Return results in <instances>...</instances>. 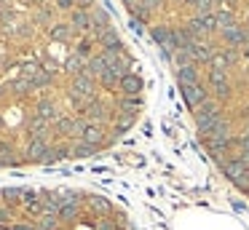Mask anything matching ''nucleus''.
<instances>
[{
    "label": "nucleus",
    "instance_id": "nucleus-3",
    "mask_svg": "<svg viewBox=\"0 0 249 230\" xmlns=\"http://www.w3.org/2000/svg\"><path fill=\"white\" fill-rule=\"evenodd\" d=\"M150 35H153V40L161 46V51H163V56H172L174 53V40H172V27L169 24H156L150 30Z\"/></svg>",
    "mask_w": 249,
    "mask_h": 230
},
{
    "label": "nucleus",
    "instance_id": "nucleus-18",
    "mask_svg": "<svg viewBox=\"0 0 249 230\" xmlns=\"http://www.w3.org/2000/svg\"><path fill=\"white\" fill-rule=\"evenodd\" d=\"M72 32H75V30H72L70 24H54V27L49 30V35H51V40L65 43V40H70V37H72Z\"/></svg>",
    "mask_w": 249,
    "mask_h": 230
},
{
    "label": "nucleus",
    "instance_id": "nucleus-16",
    "mask_svg": "<svg viewBox=\"0 0 249 230\" xmlns=\"http://www.w3.org/2000/svg\"><path fill=\"white\" fill-rule=\"evenodd\" d=\"M118 110L134 115L137 110H142V96H121V99H118Z\"/></svg>",
    "mask_w": 249,
    "mask_h": 230
},
{
    "label": "nucleus",
    "instance_id": "nucleus-13",
    "mask_svg": "<svg viewBox=\"0 0 249 230\" xmlns=\"http://www.w3.org/2000/svg\"><path fill=\"white\" fill-rule=\"evenodd\" d=\"M177 78H179V86H193V83H201L196 64H185V67H177Z\"/></svg>",
    "mask_w": 249,
    "mask_h": 230
},
{
    "label": "nucleus",
    "instance_id": "nucleus-1",
    "mask_svg": "<svg viewBox=\"0 0 249 230\" xmlns=\"http://www.w3.org/2000/svg\"><path fill=\"white\" fill-rule=\"evenodd\" d=\"M86 123H89V121H83V118L59 115L54 126H56V131H59L62 137H78V139H81V134H83V128H86Z\"/></svg>",
    "mask_w": 249,
    "mask_h": 230
},
{
    "label": "nucleus",
    "instance_id": "nucleus-32",
    "mask_svg": "<svg viewBox=\"0 0 249 230\" xmlns=\"http://www.w3.org/2000/svg\"><path fill=\"white\" fill-rule=\"evenodd\" d=\"M214 5H220V8H228V0H214Z\"/></svg>",
    "mask_w": 249,
    "mask_h": 230
},
{
    "label": "nucleus",
    "instance_id": "nucleus-28",
    "mask_svg": "<svg viewBox=\"0 0 249 230\" xmlns=\"http://www.w3.org/2000/svg\"><path fill=\"white\" fill-rule=\"evenodd\" d=\"M91 206L97 209V212H110V203L105 201V198H94V201H91Z\"/></svg>",
    "mask_w": 249,
    "mask_h": 230
},
{
    "label": "nucleus",
    "instance_id": "nucleus-19",
    "mask_svg": "<svg viewBox=\"0 0 249 230\" xmlns=\"http://www.w3.org/2000/svg\"><path fill=\"white\" fill-rule=\"evenodd\" d=\"M27 128H30V134H33V137H43L46 128H49V121H43L40 115H33L27 121Z\"/></svg>",
    "mask_w": 249,
    "mask_h": 230
},
{
    "label": "nucleus",
    "instance_id": "nucleus-15",
    "mask_svg": "<svg viewBox=\"0 0 249 230\" xmlns=\"http://www.w3.org/2000/svg\"><path fill=\"white\" fill-rule=\"evenodd\" d=\"M107 67H110V64H107V59H105V53H97V56H91L86 62V72L91 75V78H99Z\"/></svg>",
    "mask_w": 249,
    "mask_h": 230
},
{
    "label": "nucleus",
    "instance_id": "nucleus-7",
    "mask_svg": "<svg viewBox=\"0 0 249 230\" xmlns=\"http://www.w3.org/2000/svg\"><path fill=\"white\" fill-rule=\"evenodd\" d=\"M35 115H40L43 121H54L56 123V118H59V110H56V102L54 99H40L38 105H35Z\"/></svg>",
    "mask_w": 249,
    "mask_h": 230
},
{
    "label": "nucleus",
    "instance_id": "nucleus-37",
    "mask_svg": "<svg viewBox=\"0 0 249 230\" xmlns=\"http://www.w3.org/2000/svg\"><path fill=\"white\" fill-rule=\"evenodd\" d=\"M0 126H3V121H0Z\"/></svg>",
    "mask_w": 249,
    "mask_h": 230
},
{
    "label": "nucleus",
    "instance_id": "nucleus-31",
    "mask_svg": "<svg viewBox=\"0 0 249 230\" xmlns=\"http://www.w3.org/2000/svg\"><path fill=\"white\" fill-rule=\"evenodd\" d=\"M241 59H247V62H249V46L241 48Z\"/></svg>",
    "mask_w": 249,
    "mask_h": 230
},
{
    "label": "nucleus",
    "instance_id": "nucleus-38",
    "mask_svg": "<svg viewBox=\"0 0 249 230\" xmlns=\"http://www.w3.org/2000/svg\"><path fill=\"white\" fill-rule=\"evenodd\" d=\"M177 3H182V0H177Z\"/></svg>",
    "mask_w": 249,
    "mask_h": 230
},
{
    "label": "nucleus",
    "instance_id": "nucleus-12",
    "mask_svg": "<svg viewBox=\"0 0 249 230\" xmlns=\"http://www.w3.org/2000/svg\"><path fill=\"white\" fill-rule=\"evenodd\" d=\"M83 115L89 118V123H99V121H105V118H107L110 112H107V107H105L99 99H94L91 105H89L86 110H83Z\"/></svg>",
    "mask_w": 249,
    "mask_h": 230
},
{
    "label": "nucleus",
    "instance_id": "nucleus-33",
    "mask_svg": "<svg viewBox=\"0 0 249 230\" xmlns=\"http://www.w3.org/2000/svg\"><path fill=\"white\" fill-rule=\"evenodd\" d=\"M97 230H113V225H107V222H102V225H99V228Z\"/></svg>",
    "mask_w": 249,
    "mask_h": 230
},
{
    "label": "nucleus",
    "instance_id": "nucleus-5",
    "mask_svg": "<svg viewBox=\"0 0 249 230\" xmlns=\"http://www.w3.org/2000/svg\"><path fill=\"white\" fill-rule=\"evenodd\" d=\"M118 88H121V96H140V91H142V78H140L137 72H129V75H124V78H121Z\"/></svg>",
    "mask_w": 249,
    "mask_h": 230
},
{
    "label": "nucleus",
    "instance_id": "nucleus-34",
    "mask_svg": "<svg viewBox=\"0 0 249 230\" xmlns=\"http://www.w3.org/2000/svg\"><path fill=\"white\" fill-rule=\"evenodd\" d=\"M182 3H185V5H196V0H182Z\"/></svg>",
    "mask_w": 249,
    "mask_h": 230
},
{
    "label": "nucleus",
    "instance_id": "nucleus-14",
    "mask_svg": "<svg viewBox=\"0 0 249 230\" xmlns=\"http://www.w3.org/2000/svg\"><path fill=\"white\" fill-rule=\"evenodd\" d=\"M70 27H72V30H91V14H89L86 8L72 11V16H70Z\"/></svg>",
    "mask_w": 249,
    "mask_h": 230
},
{
    "label": "nucleus",
    "instance_id": "nucleus-23",
    "mask_svg": "<svg viewBox=\"0 0 249 230\" xmlns=\"http://www.w3.org/2000/svg\"><path fill=\"white\" fill-rule=\"evenodd\" d=\"M11 91H17V94H27V91H33V86H30L27 78H22V75H19L17 80H11Z\"/></svg>",
    "mask_w": 249,
    "mask_h": 230
},
{
    "label": "nucleus",
    "instance_id": "nucleus-24",
    "mask_svg": "<svg viewBox=\"0 0 249 230\" xmlns=\"http://www.w3.org/2000/svg\"><path fill=\"white\" fill-rule=\"evenodd\" d=\"M150 19H153V11H147L145 5H140V8H134V21H140L142 27H145V24H150Z\"/></svg>",
    "mask_w": 249,
    "mask_h": 230
},
{
    "label": "nucleus",
    "instance_id": "nucleus-10",
    "mask_svg": "<svg viewBox=\"0 0 249 230\" xmlns=\"http://www.w3.org/2000/svg\"><path fill=\"white\" fill-rule=\"evenodd\" d=\"M70 91H78V94H83V96H97L94 94V78L91 75H78V78H72Z\"/></svg>",
    "mask_w": 249,
    "mask_h": 230
},
{
    "label": "nucleus",
    "instance_id": "nucleus-20",
    "mask_svg": "<svg viewBox=\"0 0 249 230\" xmlns=\"http://www.w3.org/2000/svg\"><path fill=\"white\" fill-rule=\"evenodd\" d=\"M75 214H78V201H75V198H67V201H62L59 214H56V217H59V219H72Z\"/></svg>",
    "mask_w": 249,
    "mask_h": 230
},
{
    "label": "nucleus",
    "instance_id": "nucleus-27",
    "mask_svg": "<svg viewBox=\"0 0 249 230\" xmlns=\"http://www.w3.org/2000/svg\"><path fill=\"white\" fill-rule=\"evenodd\" d=\"M142 5H145L147 11H158V8L166 5V0H142Z\"/></svg>",
    "mask_w": 249,
    "mask_h": 230
},
{
    "label": "nucleus",
    "instance_id": "nucleus-21",
    "mask_svg": "<svg viewBox=\"0 0 249 230\" xmlns=\"http://www.w3.org/2000/svg\"><path fill=\"white\" fill-rule=\"evenodd\" d=\"M233 150H236V155H249V131L236 134V139H233Z\"/></svg>",
    "mask_w": 249,
    "mask_h": 230
},
{
    "label": "nucleus",
    "instance_id": "nucleus-25",
    "mask_svg": "<svg viewBox=\"0 0 249 230\" xmlns=\"http://www.w3.org/2000/svg\"><path fill=\"white\" fill-rule=\"evenodd\" d=\"M91 48H94V40H91V37H83V40L78 43L75 53H78V56H89V53H91Z\"/></svg>",
    "mask_w": 249,
    "mask_h": 230
},
{
    "label": "nucleus",
    "instance_id": "nucleus-22",
    "mask_svg": "<svg viewBox=\"0 0 249 230\" xmlns=\"http://www.w3.org/2000/svg\"><path fill=\"white\" fill-rule=\"evenodd\" d=\"M99 83H102L105 86V88H107V91H113V88H118V83H121V75H115L113 72V70H105V72L102 75H99Z\"/></svg>",
    "mask_w": 249,
    "mask_h": 230
},
{
    "label": "nucleus",
    "instance_id": "nucleus-35",
    "mask_svg": "<svg viewBox=\"0 0 249 230\" xmlns=\"http://www.w3.org/2000/svg\"><path fill=\"white\" fill-rule=\"evenodd\" d=\"M14 230H30V228H22V225H19V228H14Z\"/></svg>",
    "mask_w": 249,
    "mask_h": 230
},
{
    "label": "nucleus",
    "instance_id": "nucleus-4",
    "mask_svg": "<svg viewBox=\"0 0 249 230\" xmlns=\"http://www.w3.org/2000/svg\"><path fill=\"white\" fill-rule=\"evenodd\" d=\"M220 166H222V174H225V177H228V179H231V182H236V185H238V182L244 179V174H247V169H244V166H241V160H238L236 155H231V158H228V160H222Z\"/></svg>",
    "mask_w": 249,
    "mask_h": 230
},
{
    "label": "nucleus",
    "instance_id": "nucleus-2",
    "mask_svg": "<svg viewBox=\"0 0 249 230\" xmlns=\"http://www.w3.org/2000/svg\"><path fill=\"white\" fill-rule=\"evenodd\" d=\"M182 88V99L185 105L190 107V110H196V107H201L206 99H209V91H206L204 83H193V86H179Z\"/></svg>",
    "mask_w": 249,
    "mask_h": 230
},
{
    "label": "nucleus",
    "instance_id": "nucleus-30",
    "mask_svg": "<svg viewBox=\"0 0 249 230\" xmlns=\"http://www.w3.org/2000/svg\"><path fill=\"white\" fill-rule=\"evenodd\" d=\"M124 3L129 5L131 11H134V8H140V5H142V0H124Z\"/></svg>",
    "mask_w": 249,
    "mask_h": 230
},
{
    "label": "nucleus",
    "instance_id": "nucleus-17",
    "mask_svg": "<svg viewBox=\"0 0 249 230\" xmlns=\"http://www.w3.org/2000/svg\"><path fill=\"white\" fill-rule=\"evenodd\" d=\"M97 150L99 147H91V144H86V142H81V139H78L75 144H70V158H91Z\"/></svg>",
    "mask_w": 249,
    "mask_h": 230
},
{
    "label": "nucleus",
    "instance_id": "nucleus-36",
    "mask_svg": "<svg viewBox=\"0 0 249 230\" xmlns=\"http://www.w3.org/2000/svg\"><path fill=\"white\" fill-rule=\"evenodd\" d=\"M247 88H249V75H247Z\"/></svg>",
    "mask_w": 249,
    "mask_h": 230
},
{
    "label": "nucleus",
    "instance_id": "nucleus-6",
    "mask_svg": "<svg viewBox=\"0 0 249 230\" xmlns=\"http://www.w3.org/2000/svg\"><path fill=\"white\" fill-rule=\"evenodd\" d=\"M81 142L91 144V147H99V144L105 142L102 123H86V128H83V134H81Z\"/></svg>",
    "mask_w": 249,
    "mask_h": 230
},
{
    "label": "nucleus",
    "instance_id": "nucleus-29",
    "mask_svg": "<svg viewBox=\"0 0 249 230\" xmlns=\"http://www.w3.org/2000/svg\"><path fill=\"white\" fill-rule=\"evenodd\" d=\"M56 3V8H62V11H70L72 5H75V0H54Z\"/></svg>",
    "mask_w": 249,
    "mask_h": 230
},
{
    "label": "nucleus",
    "instance_id": "nucleus-9",
    "mask_svg": "<svg viewBox=\"0 0 249 230\" xmlns=\"http://www.w3.org/2000/svg\"><path fill=\"white\" fill-rule=\"evenodd\" d=\"M193 112H196V121H206V118H214V115H220V112H222V107L217 105V99H212V96H209V99H206L201 107H196Z\"/></svg>",
    "mask_w": 249,
    "mask_h": 230
},
{
    "label": "nucleus",
    "instance_id": "nucleus-11",
    "mask_svg": "<svg viewBox=\"0 0 249 230\" xmlns=\"http://www.w3.org/2000/svg\"><path fill=\"white\" fill-rule=\"evenodd\" d=\"M214 19H217V32H222V30H228V27L238 24V21H236V11H233V8H217L214 11Z\"/></svg>",
    "mask_w": 249,
    "mask_h": 230
},
{
    "label": "nucleus",
    "instance_id": "nucleus-26",
    "mask_svg": "<svg viewBox=\"0 0 249 230\" xmlns=\"http://www.w3.org/2000/svg\"><path fill=\"white\" fill-rule=\"evenodd\" d=\"M196 14H212V8H214V0H196Z\"/></svg>",
    "mask_w": 249,
    "mask_h": 230
},
{
    "label": "nucleus",
    "instance_id": "nucleus-8",
    "mask_svg": "<svg viewBox=\"0 0 249 230\" xmlns=\"http://www.w3.org/2000/svg\"><path fill=\"white\" fill-rule=\"evenodd\" d=\"M46 150H49L46 139H43V137H33V139L27 142V147H24V155H27V158H33V160H43Z\"/></svg>",
    "mask_w": 249,
    "mask_h": 230
}]
</instances>
